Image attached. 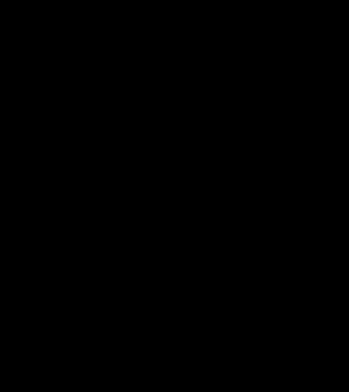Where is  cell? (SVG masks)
<instances>
[]
</instances>
